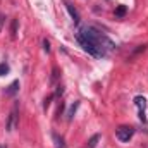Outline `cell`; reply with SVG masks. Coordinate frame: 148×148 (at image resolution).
I'll use <instances>...</instances> for the list:
<instances>
[{
	"mask_svg": "<svg viewBox=\"0 0 148 148\" xmlns=\"http://www.w3.org/2000/svg\"><path fill=\"white\" fill-rule=\"evenodd\" d=\"M77 41L79 45L93 57H107L109 52L114 50V43H112L109 38L105 36L100 29H97L95 26H84L77 31Z\"/></svg>",
	"mask_w": 148,
	"mask_h": 148,
	"instance_id": "cell-1",
	"label": "cell"
},
{
	"mask_svg": "<svg viewBox=\"0 0 148 148\" xmlns=\"http://www.w3.org/2000/svg\"><path fill=\"white\" fill-rule=\"evenodd\" d=\"M17 124H19V102L14 103L12 110H10V114H9V117H7L5 127H7V131H14Z\"/></svg>",
	"mask_w": 148,
	"mask_h": 148,
	"instance_id": "cell-2",
	"label": "cell"
},
{
	"mask_svg": "<svg viewBox=\"0 0 148 148\" xmlns=\"http://www.w3.org/2000/svg\"><path fill=\"white\" fill-rule=\"evenodd\" d=\"M133 134H134V127H131V126H119L117 131H115L117 140L122 141V143H127L133 138Z\"/></svg>",
	"mask_w": 148,
	"mask_h": 148,
	"instance_id": "cell-3",
	"label": "cell"
},
{
	"mask_svg": "<svg viewBox=\"0 0 148 148\" xmlns=\"http://www.w3.org/2000/svg\"><path fill=\"white\" fill-rule=\"evenodd\" d=\"M17 91H19V81H12V83L7 86V90H5V95H7V97H14Z\"/></svg>",
	"mask_w": 148,
	"mask_h": 148,
	"instance_id": "cell-4",
	"label": "cell"
},
{
	"mask_svg": "<svg viewBox=\"0 0 148 148\" xmlns=\"http://www.w3.org/2000/svg\"><path fill=\"white\" fill-rule=\"evenodd\" d=\"M66 9L69 10V14H71V17H73V21L76 23V24H77V23H79V14H77V10L74 9V7L71 5V3H69V2H66Z\"/></svg>",
	"mask_w": 148,
	"mask_h": 148,
	"instance_id": "cell-5",
	"label": "cell"
},
{
	"mask_svg": "<svg viewBox=\"0 0 148 148\" xmlns=\"http://www.w3.org/2000/svg\"><path fill=\"white\" fill-rule=\"evenodd\" d=\"M52 138L55 141V148H66V143H64V138L59 136L57 133H52Z\"/></svg>",
	"mask_w": 148,
	"mask_h": 148,
	"instance_id": "cell-6",
	"label": "cell"
},
{
	"mask_svg": "<svg viewBox=\"0 0 148 148\" xmlns=\"http://www.w3.org/2000/svg\"><path fill=\"white\" fill-rule=\"evenodd\" d=\"M134 103H136V107L140 109V112H145V107H147V100H145L143 97H136V98H134Z\"/></svg>",
	"mask_w": 148,
	"mask_h": 148,
	"instance_id": "cell-7",
	"label": "cell"
},
{
	"mask_svg": "<svg viewBox=\"0 0 148 148\" xmlns=\"http://www.w3.org/2000/svg\"><path fill=\"white\" fill-rule=\"evenodd\" d=\"M59 76H60L59 67H53V69H52V77H50V83H52V84H55V83H57V79H59Z\"/></svg>",
	"mask_w": 148,
	"mask_h": 148,
	"instance_id": "cell-8",
	"label": "cell"
},
{
	"mask_svg": "<svg viewBox=\"0 0 148 148\" xmlns=\"http://www.w3.org/2000/svg\"><path fill=\"white\" fill-rule=\"evenodd\" d=\"M77 107H79V102H74L73 105H71V109H69V112H67V119H69V121L74 117V114H76V110H77Z\"/></svg>",
	"mask_w": 148,
	"mask_h": 148,
	"instance_id": "cell-9",
	"label": "cell"
},
{
	"mask_svg": "<svg viewBox=\"0 0 148 148\" xmlns=\"http://www.w3.org/2000/svg\"><path fill=\"white\" fill-rule=\"evenodd\" d=\"M98 140H100V136H98V134H93V136L88 140V148H95L97 143H98Z\"/></svg>",
	"mask_w": 148,
	"mask_h": 148,
	"instance_id": "cell-10",
	"label": "cell"
},
{
	"mask_svg": "<svg viewBox=\"0 0 148 148\" xmlns=\"http://www.w3.org/2000/svg\"><path fill=\"white\" fill-rule=\"evenodd\" d=\"M126 12H127V9H126L124 5H119V7L115 9V16H117V17H122V16H126Z\"/></svg>",
	"mask_w": 148,
	"mask_h": 148,
	"instance_id": "cell-11",
	"label": "cell"
},
{
	"mask_svg": "<svg viewBox=\"0 0 148 148\" xmlns=\"http://www.w3.org/2000/svg\"><path fill=\"white\" fill-rule=\"evenodd\" d=\"M17 19H12V26H10V33H12V38L17 36Z\"/></svg>",
	"mask_w": 148,
	"mask_h": 148,
	"instance_id": "cell-12",
	"label": "cell"
},
{
	"mask_svg": "<svg viewBox=\"0 0 148 148\" xmlns=\"http://www.w3.org/2000/svg\"><path fill=\"white\" fill-rule=\"evenodd\" d=\"M9 71H10V67H9L5 62H0V76H5Z\"/></svg>",
	"mask_w": 148,
	"mask_h": 148,
	"instance_id": "cell-13",
	"label": "cell"
},
{
	"mask_svg": "<svg viewBox=\"0 0 148 148\" xmlns=\"http://www.w3.org/2000/svg\"><path fill=\"white\" fill-rule=\"evenodd\" d=\"M52 100H53V95H48L45 100H43V110H47L48 107H50V103H52Z\"/></svg>",
	"mask_w": 148,
	"mask_h": 148,
	"instance_id": "cell-14",
	"label": "cell"
},
{
	"mask_svg": "<svg viewBox=\"0 0 148 148\" xmlns=\"http://www.w3.org/2000/svg\"><path fill=\"white\" fill-rule=\"evenodd\" d=\"M43 50H45V52H47V53H48V52H50V41H48V40H47V38H45V40H43Z\"/></svg>",
	"mask_w": 148,
	"mask_h": 148,
	"instance_id": "cell-15",
	"label": "cell"
},
{
	"mask_svg": "<svg viewBox=\"0 0 148 148\" xmlns=\"http://www.w3.org/2000/svg\"><path fill=\"white\" fill-rule=\"evenodd\" d=\"M62 93H64V86H60V84H59V86H57V91H55V95H57V97H60Z\"/></svg>",
	"mask_w": 148,
	"mask_h": 148,
	"instance_id": "cell-16",
	"label": "cell"
},
{
	"mask_svg": "<svg viewBox=\"0 0 148 148\" xmlns=\"http://www.w3.org/2000/svg\"><path fill=\"white\" fill-rule=\"evenodd\" d=\"M3 23H5V16H2V14H0V31H2V26H3Z\"/></svg>",
	"mask_w": 148,
	"mask_h": 148,
	"instance_id": "cell-17",
	"label": "cell"
},
{
	"mask_svg": "<svg viewBox=\"0 0 148 148\" xmlns=\"http://www.w3.org/2000/svg\"><path fill=\"white\" fill-rule=\"evenodd\" d=\"M0 148H7V147H5V145H0Z\"/></svg>",
	"mask_w": 148,
	"mask_h": 148,
	"instance_id": "cell-18",
	"label": "cell"
}]
</instances>
